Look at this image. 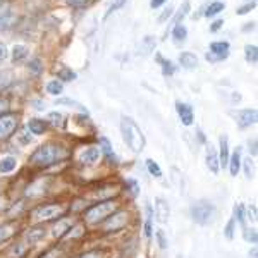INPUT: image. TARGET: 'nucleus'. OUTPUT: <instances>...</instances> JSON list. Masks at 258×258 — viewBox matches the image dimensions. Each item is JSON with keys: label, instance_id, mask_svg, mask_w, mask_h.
<instances>
[{"label": "nucleus", "instance_id": "obj_56", "mask_svg": "<svg viewBox=\"0 0 258 258\" xmlns=\"http://www.w3.org/2000/svg\"><path fill=\"white\" fill-rule=\"evenodd\" d=\"M7 57V48L4 43H0V60H4Z\"/></svg>", "mask_w": 258, "mask_h": 258}, {"label": "nucleus", "instance_id": "obj_19", "mask_svg": "<svg viewBox=\"0 0 258 258\" xmlns=\"http://www.w3.org/2000/svg\"><path fill=\"white\" fill-rule=\"evenodd\" d=\"M100 147H102V152L105 153V157L109 159V162H112V164H117V157H115L114 150H112V145L110 141L107 138H100Z\"/></svg>", "mask_w": 258, "mask_h": 258}, {"label": "nucleus", "instance_id": "obj_36", "mask_svg": "<svg viewBox=\"0 0 258 258\" xmlns=\"http://www.w3.org/2000/svg\"><path fill=\"white\" fill-rule=\"evenodd\" d=\"M48 119L53 122V126H59V127L64 126V115L59 114V112H52V114L48 115Z\"/></svg>", "mask_w": 258, "mask_h": 258}, {"label": "nucleus", "instance_id": "obj_47", "mask_svg": "<svg viewBox=\"0 0 258 258\" xmlns=\"http://www.w3.org/2000/svg\"><path fill=\"white\" fill-rule=\"evenodd\" d=\"M41 258H64V253H62V249H50L47 255H43Z\"/></svg>", "mask_w": 258, "mask_h": 258}, {"label": "nucleus", "instance_id": "obj_43", "mask_svg": "<svg viewBox=\"0 0 258 258\" xmlns=\"http://www.w3.org/2000/svg\"><path fill=\"white\" fill-rule=\"evenodd\" d=\"M255 6H256V4H255V0H253L251 4H246V6L239 7V9L236 11V14H238V16H244V14H248V12L251 11V9H255Z\"/></svg>", "mask_w": 258, "mask_h": 258}, {"label": "nucleus", "instance_id": "obj_42", "mask_svg": "<svg viewBox=\"0 0 258 258\" xmlns=\"http://www.w3.org/2000/svg\"><path fill=\"white\" fill-rule=\"evenodd\" d=\"M234 224H236V220H234V219H231V220H229V224L226 226V238H227V239H232V238H234Z\"/></svg>", "mask_w": 258, "mask_h": 258}, {"label": "nucleus", "instance_id": "obj_22", "mask_svg": "<svg viewBox=\"0 0 258 258\" xmlns=\"http://www.w3.org/2000/svg\"><path fill=\"white\" fill-rule=\"evenodd\" d=\"M28 129H30L33 135H43L45 129H47V122L41 119H31L28 122Z\"/></svg>", "mask_w": 258, "mask_h": 258}, {"label": "nucleus", "instance_id": "obj_50", "mask_svg": "<svg viewBox=\"0 0 258 258\" xmlns=\"http://www.w3.org/2000/svg\"><path fill=\"white\" fill-rule=\"evenodd\" d=\"M26 135H28L26 131H21V133H19V141H21V145H28V143H30V141L33 140L31 136H26Z\"/></svg>", "mask_w": 258, "mask_h": 258}, {"label": "nucleus", "instance_id": "obj_1", "mask_svg": "<svg viewBox=\"0 0 258 258\" xmlns=\"http://www.w3.org/2000/svg\"><path fill=\"white\" fill-rule=\"evenodd\" d=\"M64 157H66V150L60 145L47 143L35 150V153L31 155V162L35 165H38V167H50V165H55L57 162H60Z\"/></svg>", "mask_w": 258, "mask_h": 258}, {"label": "nucleus", "instance_id": "obj_16", "mask_svg": "<svg viewBox=\"0 0 258 258\" xmlns=\"http://www.w3.org/2000/svg\"><path fill=\"white\" fill-rule=\"evenodd\" d=\"M98 159H100V150L97 147H88L80 155V160L83 162V164H88V165L95 164Z\"/></svg>", "mask_w": 258, "mask_h": 258}, {"label": "nucleus", "instance_id": "obj_15", "mask_svg": "<svg viewBox=\"0 0 258 258\" xmlns=\"http://www.w3.org/2000/svg\"><path fill=\"white\" fill-rule=\"evenodd\" d=\"M186 38H188V28L184 24H174L172 30V40L177 47H181L182 43H186Z\"/></svg>", "mask_w": 258, "mask_h": 258}, {"label": "nucleus", "instance_id": "obj_54", "mask_svg": "<svg viewBox=\"0 0 258 258\" xmlns=\"http://www.w3.org/2000/svg\"><path fill=\"white\" fill-rule=\"evenodd\" d=\"M80 258H102L98 251H90V253H85V255H81Z\"/></svg>", "mask_w": 258, "mask_h": 258}, {"label": "nucleus", "instance_id": "obj_30", "mask_svg": "<svg viewBox=\"0 0 258 258\" xmlns=\"http://www.w3.org/2000/svg\"><path fill=\"white\" fill-rule=\"evenodd\" d=\"M157 60L162 64V73H164V76H170V74H174L176 73V68H174V64L172 62H169V60H164L160 55H157Z\"/></svg>", "mask_w": 258, "mask_h": 258}, {"label": "nucleus", "instance_id": "obj_28", "mask_svg": "<svg viewBox=\"0 0 258 258\" xmlns=\"http://www.w3.org/2000/svg\"><path fill=\"white\" fill-rule=\"evenodd\" d=\"M189 9H191L189 0H184V2H182V6H181V9H179V12H177V16L174 18V24H181V21L188 16Z\"/></svg>", "mask_w": 258, "mask_h": 258}, {"label": "nucleus", "instance_id": "obj_34", "mask_svg": "<svg viewBox=\"0 0 258 258\" xmlns=\"http://www.w3.org/2000/svg\"><path fill=\"white\" fill-rule=\"evenodd\" d=\"M147 167H148V172L152 174L153 177H162V169L159 167V164H155L152 159L147 160Z\"/></svg>", "mask_w": 258, "mask_h": 258}, {"label": "nucleus", "instance_id": "obj_37", "mask_svg": "<svg viewBox=\"0 0 258 258\" xmlns=\"http://www.w3.org/2000/svg\"><path fill=\"white\" fill-rule=\"evenodd\" d=\"M147 224H145V234H147V238H150L152 236V207L147 205Z\"/></svg>", "mask_w": 258, "mask_h": 258}, {"label": "nucleus", "instance_id": "obj_53", "mask_svg": "<svg viewBox=\"0 0 258 258\" xmlns=\"http://www.w3.org/2000/svg\"><path fill=\"white\" fill-rule=\"evenodd\" d=\"M165 2H167V0H150V7H152V9H159L162 4H165Z\"/></svg>", "mask_w": 258, "mask_h": 258}, {"label": "nucleus", "instance_id": "obj_11", "mask_svg": "<svg viewBox=\"0 0 258 258\" xmlns=\"http://www.w3.org/2000/svg\"><path fill=\"white\" fill-rule=\"evenodd\" d=\"M205 164H207V167H209V170H210L212 174H219V170H220L219 153L215 152V148L212 147V145H209V147H207V152H205Z\"/></svg>", "mask_w": 258, "mask_h": 258}, {"label": "nucleus", "instance_id": "obj_10", "mask_svg": "<svg viewBox=\"0 0 258 258\" xmlns=\"http://www.w3.org/2000/svg\"><path fill=\"white\" fill-rule=\"evenodd\" d=\"M176 109L179 114V119L184 126H193V120H195V114H193V107L189 103H182L177 102L176 103Z\"/></svg>", "mask_w": 258, "mask_h": 258}, {"label": "nucleus", "instance_id": "obj_8", "mask_svg": "<svg viewBox=\"0 0 258 258\" xmlns=\"http://www.w3.org/2000/svg\"><path fill=\"white\" fill-rule=\"evenodd\" d=\"M127 224V214L126 212H117L115 215L109 217L105 224H103V229L105 231H119Z\"/></svg>", "mask_w": 258, "mask_h": 258}, {"label": "nucleus", "instance_id": "obj_51", "mask_svg": "<svg viewBox=\"0 0 258 258\" xmlns=\"http://www.w3.org/2000/svg\"><path fill=\"white\" fill-rule=\"evenodd\" d=\"M248 215H249V220H253V222H256V207L255 205H251V207H248Z\"/></svg>", "mask_w": 258, "mask_h": 258}, {"label": "nucleus", "instance_id": "obj_5", "mask_svg": "<svg viewBox=\"0 0 258 258\" xmlns=\"http://www.w3.org/2000/svg\"><path fill=\"white\" fill-rule=\"evenodd\" d=\"M229 50H231V45L227 41H214V43H210V52L205 55V59L209 62L224 60L229 57Z\"/></svg>", "mask_w": 258, "mask_h": 258}, {"label": "nucleus", "instance_id": "obj_31", "mask_svg": "<svg viewBox=\"0 0 258 258\" xmlns=\"http://www.w3.org/2000/svg\"><path fill=\"white\" fill-rule=\"evenodd\" d=\"M153 48H155V40H153L152 36L143 38V41H141V53H143V55H147V53L153 52Z\"/></svg>", "mask_w": 258, "mask_h": 258}, {"label": "nucleus", "instance_id": "obj_26", "mask_svg": "<svg viewBox=\"0 0 258 258\" xmlns=\"http://www.w3.org/2000/svg\"><path fill=\"white\" fill-rule=\"evenodd\" d=\"M28 55V47L24 45H14L12 48V62H21Z\"/></svg>", "mask_w": 258, "mask_h": 258}, {"label": "nucleus", "instance_id": "obj_27", "mask_svg": "<svg viewBox=\"0 0 258 258\" xmlns=\"http://www.w3.org/2000/svg\"><path fill=\"white\" fill-rule=\"evenodd\" d=\"M244 57H246V62H249V64H256V60H258L256 45H246V47H244Z\"/></svg>", "mask_w": 258, "mask_h": 258}, {"label": "nucleus", "instance_id": "obj_39", "mask_svg": "<svg viewBox=\"0 0 258 258\" xmlns=\"http://www.w3.org/2000/svg\"><path fill=\"white\" fill-rule=\"evenodd\" d=\"M59 103L60 105H71V107H76V109H80L81 112H86L85 107L81 105V103H78V102H74V100H68V98H62L59 100Z\"/></svg>", "mask_w": 258, "mask_h": 258}, {"label": "nucleus", "instance_id": "obj_24", "mask_svg": "<svg viewBox=\"0 0 258 258\" xmlns=\"http://www.w3.org/2000/svg\"><path fill=\"white\" fill-rule=\"evenodd\" d=\"M234 220H238V224L241 227H246V209H244V205H241V203H238V205L234 207Z\"/></svg>", "mask_w": 258, "mask_h": 258}, {"label": "nucleus", "instance_id": "obj_55", "mask_svg": "<svg viewBox=\"0 0 258 258\" xmlns=\"http://www.w3.org/2000/svg\"><path fill=\"white\" fill-rule=\"evenodd\" d=\"M7 107H9V102L4 98H0V114H4V112L7 110Z\"/></svg>", "mask_w": 258, "mask_h": 258}, {"label": "nucleus", "instance_id": "obj_25", "mask_svg": "<svg viewBox=\"0 0 258 258\" xmlns=\"http://www.w3.org/2000/svg\"><path fill=\"white\" fill-rule=\"evenodd\" d=\"M224 2H219V0H215V2H212L207 6V11L203 12V14L207 16V18H212V16H217L220 11H224Z\"/></svg>", "mask_w": 258, "mask_h": 258}, {"label": "nucleus", "instance_id": "obj_44", "mask_svg": "<svg viewBox=\"0 0 258 258\" xmlns=\"http://www.w3.org/2000/svg\"><path fill=\"white\" fill-rule=\"evenodd\" d=\"M26 249H28V246L24 243H21V244H18V246H14V249H12V255L14 256H23L24 253H26Z\"/></svg>", "mask_w": 258, "mask_h": 258}, {"label": "nucleus", "instance_id": "obj_33", "mask_svg": "<svg viewBox=\"0 0 258 258\" xmlns=\"http://www.w3.org/2000/svg\"><path fill=\"white\" fill-rule=\"evenodd\" d=\"M47 91H48L50 95H60L62 91H64V85H62L59 80L50 81L48 85H47Z\"/></svg>", "mask_w": 258, "mask_h": 258}, {"label": "nucleus", "instance_id": "obj_3", "mask_svg": "<svg viewBox=\"0 0 258 258\" xmlns=\"http://www.w3.org/2000/svg\"><path fill=\"white\" fill-rule=\"evenodd\" d=\"M215 214H217V209H215V205L210 200L202 198L191 205V217H193L195 222L200 224V226L210 224L212 220L215 219Z\"/></svg>", "mask_w": 258, "mask_h": 258}, {"label": "nucleus", "instance_id": "obj_57", "mask_svg": "<svg viewBox=\"0 0 258 258\" xmlns=\"http://www.w3.org/2000/svg\"><path fill=\"white\" fill-rule=\"evenodd\" d=\"M129 182V184H131V193H133V197H136V195H138V184H136V182L135 181H127Z\"/></svg>", "mask_w": 258, "mask_h": 258}, {"label": "nucleus", "instance_id": "obj_46", "mask_svg": "<svg viewBox=\"0 0 258 258\" xmlns=\"http://www.w3.org/2000/svg\"><path fill=\"white\" fill-rule=\"evenodd\" d=\"M244 170H246V177L251 179L253 174H255V169H253V164H251V159L244 160Z\"/></svg>", "mask_w": 258, "mask_h": 258}, {"label": "nucleus", "instance_id": "obj_6", "mask_svg": "<svg viewBox=\"0 0 258 258\" xmlns=\"http://www.w3.org/2000/svg\"><path fill=\"white\" fill-rule=\"evenodd\" d=\"M64 214V209L59 205H45V207H40L33 212V217L36 220H52V219H57L59 215Z\"/></svg>", "mask_w": 258, "mask_h": 258}, {"label": "nucleus", "instance_id": "obj_48", "mask_svg": "<svg viewBox=\"0 0 258 258\" xmlns=\"http://www.w3.org/2000/svg\"><path fill=\"white\" fill-rule=\"evenodd\" d=\"M30 69L33 71V73H41V60L40 59H33L31 62H30Z\"/></svg>", "mask_w": 258, "mask_h": 258}, {"label": "nucleus", "instance_id": "obj_58", "mask_svg": "<svg viewBox=\"0 0 258 258\" xmlns=\"http://www.w3.org/2000/svg\"><path fill=\"white\" fill-rule=\"evenodd\" d=\"M248 26L243 28V31H249V30H255V23H246Z\"/></svg>", "mask_w": 258, "mask_h": 258}, {"label": "nucleus", "instance_id": "obj_21", "mask_svg": "<svg viewBox=\"0 0 258 258\" xmlns=\"http://www.w3.org/2000/svg\"><path fill=\"white\" fill-rule=\"evenodd\" d=\"M43 238H45V229H41V227L30 229V231L26 232V236H24V239H26L30 244L36 243V241H40V239H43Z\"/></svg>", "mask_w": 258, "mask_h": 258}, {"label": "nucleus", "instance_id": "obj_4", "mask_svg": "<svg viewBox=\"0 0 258 258\" xmlns=\"http://www.w3.org/2000/svg\"><path fill=\"white\" fill-rule=\"evenodd\" d=\"M115 210V203L112 200H107V202H100L98 205H95L93 209H90L86 212V220L90 224H97L102 222L103 219H107L112 212Z\"/></svg>", "mask_w": 258, "mask_h": 258}, {"label": "nucleus", "instance_id": "obj_59", "mask_svg": "<svg viewBox=\"0 0 258 258\" xmlns=\"http://www.w3.org/2000/svg\"><path fill=\"white\" fill-rule=\"evenodd\" d=\"M177 258H184V256H181V255H179V256H177Z\"/></svg>", "mask_w": 258, "mask_h": 258}, {"label": "nucleus", "instance_id": "obj_9", "mask_svg": "<svg viewBox=\"0 0 258 258\" xmlns=\"http://www.w3.org/2000/svg\"><path fill=\"white\" fill-rule=\"evenodd\" d=\"M18 127V117L16 115H4L0 117V138H7L11 133H14V129Z\"/></svg>", "mask_w": 258, "mask_h": 258}, {"label": "nucleus", "instance_id": "obj_38", "mask_svg": "<svg viewBox=\"0 0 258 258\" xmlns=\"http://www.w3.org/2000/svg\"><path fill=\"white\" fill-rule=\"evenodd\" d=\"M243 236H244V239H246L248 243H256V231H255V229L244 227L243 229Z\"/></svg>", "mask_w": 258, "mask_h": 258}, {"label": "nucleus", "instance_id": "obj_18", "mask_svg": "<svg viewBox=\"0 0 258 258\" xmlns=\"http://www.w3.org/2000/svg\"><path fill=\"white\" fill-rule=\"evenodd\" d=\"M179 62H181L182 68L195 69L198 66V57L195 55V53H191V52H182L181 55H179Z\"/></svg>", "mask_w": 258, "mask_h": 258}, {"label": "nucleus", "instance_id": "obj_20", "mask_svg": "<svg viewBox=\"0 0 258 258\" xmlns=\"http://www.w3.org/2000/svg\"><path fill=\"white\" fill-rule=\"evenodd\" d=\"M16 164H18V160H16L12 155L4 157V159H0V172H2V174L12 172V170L16 169Z\"/></svg>", "mask_w": 258, "mask_h": 258}, {"label": "nucleus", "instance_id": "obj_29", "mask_svg": "<svg viewBox=\"0 0 258 258\" xmlns=\"http://www.w3.org/2000/svg\"><path fill=\"white\" fill-rule=\"evenodd\" d=\"M12 80H14V74L11 71H0V90L7 88L12 83Z\"/></svg>", "mask_w": 258, "mask_h": 258}, {"label": "nucleus", "instance_id": "obj_14", "mask_svg": "<svg viewBox=\"0 0 258 258\" xmlns=\"http://www.w3.org/2000/svg\"><path fill=\"white\" fill-rule=\"evenodd\" d=\"M241 164H243V159H241V148H236L232 152V155H229V170H231V176H238Z\"/></svg>", "mask_w": 258, "mask_h": 258}, {"label": "nucleus", "instance_id": "obj_49", "mask_svg": "<svg viewBox=\"0 0 258 258\" xmlns=\"http://www.w3.org/2000/svg\"><path fill=\"white\" fill-rule=\"evenodd\" d=\"M172 12H174V9L172 7H169V9H165L164 12H162V14L159 16V23H165V21H167L170 16H172Z\"/></svg>", "mask_w": 258, "mask_h": 258}, {"label": "nucleus", "instance_id": "obj_35", "mask_svg": "<svg viewBox=\"0 0 258 258\" xmlns=\"http://www.w3.org/2000/svg\"><path fill=\"white\" fill-rule=\"evenodd\" d=\"M59 78H60V80H64V81H73V80H76V73L68 69V68H62L59 71Z\"/></svg>", "mask_w": 258, "mask_h": 258}, {"label": "nucleus", "instance_id": "obj_41", "mask_svg": "<svg viewBox=\"0 0 258 258\" xmlns=\"http://www.w3.org/2000/svg\"><path fill=\"white\" fill-rule=\"evenodd\" d=\"M126 2H127V0H114V2L110 4V7H109V12H107V16L112 14V12H114V11H119L120 7H124V6H126Z\"/></svg>", "mask_w": 258, "mask_h": 258}, {"label": "nucleus", "instance_id": "obj_17", "mask_svg": "<svg viewBox=\"0 0 258 258\" xmlns=\"http://www.w3.org/2000/svg\"><path fill=\"white\" fill-rule=\"evenodd\" d=\"M219 145H220V155H219V162L222 167H227V162H229V141L227 136L222 135L219 138Z\"/></svg>", "mask_w": 258, "mask_h": 258}, {"label": "nucleus", "instance_id": "obj_45", "mask_svg": "<svg viewBox=\"0 0 258 258\" xmlns=\"http://www.w3.org/2000/svg\"><path fill=\"white\" fill-rule=\"evenodd\" d=\"M157 241H159V246H160L162 249H165V248H167L169 241L165 239V234H164V231H157Z\"/></svg>", "mask_w": 258, "mask_h": 258}, {"label": "nucleus", "instance_id": "obj_40", "mask_svg": "<svg viewBox=\"0 0 258 258\" xmlns=\"http://www.w3.org/2000/svg\"><path fill=\"white\" fill-rule=\"evenodd\" d=\"M68 2V6L71 7H76V9H81V7H86L91 0H66Z\"/></svg>", "mask_w": 258, "mask_h": 258}, {"label": "nucleus", "instance_id": "obj_7", "mask_svg": "<svg viewBox=\"0 0 258 258\" xmlns=\"http://www.w3.org/2000/svg\"><path fill=\"white\" fill-rule=\"evenodd\" d=\"M234 117H236V122H238L239 129H246L256 122V110L255 109L238 110V112H234Z\"/></svg>", "mask_w": 258, "mask_h": 258}, {"label": "nucleus", "instance_id": "obj_2", "mask_svg": "<svg viewBox=\"0 0 258 258\" xmlns=\"http://www.w3.org/2000/svg\"><path fill=\"white\" fill-rule=\"evenodd\" d=\"M120 133H122V138L127 143V147L135 153H140L141 150L145 148L143 131H141L138 127V124H136L131 117L122 115V119H120Z\"/></svg>", "mask_w": 258, "mask_h": 258}, {"label": "nucleus", "instance_id": "obj_12", "mask_svg": "<svg viewBox=\"0 0 258 258\" xmlns=\"http://www.w3.org/2000/svg\"><path fill=\"white\" fill-rule=\"evenodd\" d=\"M155 217L160 224H165L170 217V207L164 198H155Z\"/></svg>", "mask_w": 258, "mask_h": 258}, {"label": "nucleus", "instance_id": "obj_13", "mask_svg": "<svg viewBox=\"0 0 258 258\" xmlns=\"http://www.w3.org/2000/svg\"><path fill=\"white\" fill-rule=\"evenodd\" d=\"M12 18H14V14H12L11 4L0 2V30H4V28L11 26Z\"/></svg>", "mask_w": 258, "mask_h": 258}, {"label": "nucleus", "instance_id": "obj_52", "mask_svg": "<svg viewBox=\"0 0 258 258\" xmlns=\"http://www.w3.org/2000/svg\"><path fill=\"white\" fill-rule=\"evenodd\" d=\"M222 24H224V21H222V19H217V21H215V23H212V26H210V31H212V33L219 31L220 28H222Z\"/></svg>", "mask_w": 258, "mask_h": 258}, {"label": "nucleus", "instance_id": "obj_23", "mask_svg": "<svg viewBox=\"0 0 258 258\" xmlns=\"http://www.w3.org/2000/svg\"><path fill=\"white\" fill-rule=\"evenodd\" d=\"M68 231H71V222L62 219L59 220V224H55V227H53V236H55V238H62V236L68 234Z\"/></svg>", "mask_w": 258, "mask_h": 258}, {"label": "nucleus", "instance_id": "obj_32", "mask_svg": "<svg viewBox=\"0 0 258 258\" xmlns=\"http://www.w3.org/2000/svg\"><path fill=\"white\" fill-rule=\"evenodd\" d=\"M12 234H14V226L12 224H6V226L0 227V244L9 239Z\"/></svg>", "mask_w": 258, "mask_h": 258}]
</instances>
